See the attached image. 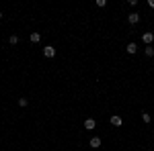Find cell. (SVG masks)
<instances>
[{"mask_svg": "<svg viewBox=\"0 0 154 151\" xmlns=\"http://www.w3.org/2000/svg\"><path fill=\"white\" fill-rule=\"evenodd\" d=\"M17 102H19V106H21V108H25V106L29 104V100H27V98H19Z\"/></svg>", "mask_w": 154, "mask_h": 151, "instance_id": "obj_12", "label": "cell"}, {"mask_svg": "<svg viewBox=\"0 0 154 151\" xmlns=\"http://www.w3.org/2000/svg\"><path fill=\"white\" fill-rule=\"evenodd\" d=\"M8 43H11V45H17V43H19V35H11L8 37Z\"/></svg>", "mask_w": 154, "mask_h": 151, "instance_id": "obj_11", "label": "cell"}, {"mask_svg": "<svg viewBox=\"0 0 154 151\" xmlns=\"http://www.w3.org/2000/svg\"><path fill=\"white\" fill-rule=\"evenodd\" d=\"M142 41L146 43V47L152 45V43H154V33H144V35H142Z\"/></svg>", "mask_w": 154, "mask_h": 151, "instance_id": "obj_6", "label": "cell"}, {"mask_svg": "<svg viewBox=\"0 0 154 151\" xmlns=\"http://www.w3.org/2000/svg\"><path fill=\"white\" fill-rule=\"evenodd\" d=\"M0 21H2V12H0Z\"/></svg>", "mask_w": 154, "mask_h": 151, "instance_id": "obj_15", "label": "cell"}, {"mask_svg": "<svg viewBox=\"0 0 154 151\" xmlns=\"http://www.w3.org/2000/svg\"><path fill=\"white\" fill-rule=\"evenodd\" d=\"M140 19H142L140 12H130V14H128V23H130V25H138V23H140Z\"/></svg>", "mask_w": 154, "mask_h": 151, "instance_id": "obj_2", "label": "cell"}, {"mask_svg": "<svg viewBox=\"0 0 154 151\" xmlns=\"http://www.w3.org/2000/svg\"><path fill=\"white\" fill-rule=\"evenodd\" d=\"M95 4L99 6V8H105V6H107V0H97Z\"/></svg>", "mask_w": 154, "mask_h": 151, "instance_id": "obj_13", "label": "cell"}, {"mask_svg": "<svg viewBox=\"0 0 154 151\" xmlns=\"http://www.w3.org/2000/svg\"><path fill=\"white\" fill-rule=\"evenodd\" d=\"M125 51H128L130 55H134V53H138V45H136V43H128V47H125Z\"/></svg>", "mask_w": 154, "mask_h": 151, "instance_id": "obj_7", "label": "cell"}, {"mask_svg": "<svg viewBox=\"0 0 154 151\" xmlns=\"http://www.w3.org/2000/svg\"><path fill=\"white\" fill-rule=\"evenodd\" d=\"M142 121H144V123H150V121H152V116H150V112H146V110H142Z\"/></svg>", "mask_w": 154, "mask_h": 151, "instance_id": "obj_10", "label": "cell"}, {"mask_svg": "<svg viewBox=\"0 0 154 151\" xmlns=\"http://www.w3.org/2000/svg\"><path fill=\"white\" fill-rule=\"evenodd\" d=\"M109 123H111L113 127H121V125H123V118H121L119 115H111V118H109Z\"/></svg>", "mask_w": 154, "mask_h": 151, "instance_id": "obj_3", "label": "cell"}, {"mask_svg": "<svg viewBox=\"0 0 154 151\" xmlns=\"http://www.w3.org/2000/svg\"><path fill=\"white\" fill-rule=\"evenodd\" d=\"M144 53H146V57H154V45H148L144 49Z\"/></svg>", "mask_w": 154, "mask_h": 151, "instance_id": "obj_9", "label": "cell"}, {"mask_svg": "<svg viewBox=\"0 0 154 151\" xmlns=\"http://www.w3.org/2000/svg\"><path fill=\"white\" fill-rule=\"evenodd\" d=\"M29 41H31V43H39V41H41V33H31V35H29Z\"/></svg>", "mask_w": 154, "mask_h": 151, "instance_id": "obj_8", "label": "cell"}, {"mask_svg": "<svg viewBox=\"0 0 154 151\" xmlns=\"http://www.w3.org/2000/svg\"><path fill=\"white\" fill-rule=\"evenodd\" d=\"M101 143H103L101 137H93V139L88 141V147H91V149H99V147H101Z\"/></svg>", "mask_w": 154, "mask_h": 151, "instance_id": "obj_5", "label": "cell"}, {"mask_svg": "<svg viewBox=\"0 0 154 151\" xmlns=\"http://www.w3.org/2000/svg\"><path fill=\"white\" fill-rule=\"evenodd\" d=\"M43 55H45L48 59L56 57V47H54V45H45V47H43Z\"/></svg>", "mask_w": 154, "mask_h": 151, "instance_id": "obj_1", "label": "cell"}, {"mask_svg": "<svg viewBox=\"0 0 154 151\" xmlns=\"http://www.w3.org/2000/svg\"><path fill=\"white\" fill-rule=\"evenodd\" d=\"M148 6H150V8H154V0H148Z\"/></svg>", "mask_w": 154, "mask_h": 151, "instance_id": "obj_14", "label": "cell"}, {"mask_svg": "<svg viewBox=\"0 0 154 151\" xmlns=\"http://www.w3.org/2000/svg\"><path fill=\"white\" fill-rule=\"evenodd\" d=\"M95 127H97V121L88 116V118L84 121V129H86V131H95Z\"/></svg>", "mask_w": 154, "mask_h": 151, "instance_id": "obj_4", "label": "cell"}]
</instances>
